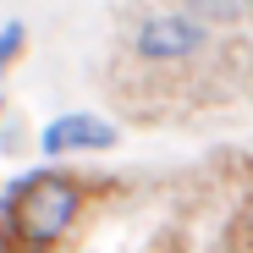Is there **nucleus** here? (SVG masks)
Segmentation results:
<instances>
[{
  "instance_id": "obj_1",
  "label": "nucleus",
  "mask_w": 253,
  "mask_h": 253,
  "mask_svg": "<svg viewBox=\"0 0 253 253\" xmlns=\"http://www.w3.org/2000/svg\"><path fill=\"white\" fill-rule=\"evenodd\" d=\"M0 215H6V226H11V237H17L22 248L44 253V248H55V242L77 226V215H83V187H77L72 176H61V171H39V176H28V182H17V187L6 193Z\"/></svg>"
},
{
  "instance_id": "obj_2",
  "label": "nucleus",
  "mask_w": 253,
  "mask_h": 253,
  "mask_svg": "<svg viewBox=\"0 0 253 253\" xmlns=\"http://www.w3.org/2000/svg\"><path fill=\"white\" fill-rule=\"evenodd\" d=\"M126 50H132L143 66H160V72H171V66H187L209 50V28L187 11H154L143 17L132 33H126Z\"/></svg>"
},
{
  "instance_id": "obj_3",
  "label": "nucleus",
  "mask_w": 253,
  "mask_h": 253,
  "mask_svg": "<svg viewBox=\"0 0 253 253\" xmlns=\"http://www.w3.org/2000/svg\"><path fill=\"white\" fill-rule=\"evenodd\" d=\"M121 132L110 121H99V116H88V110H72V116H55L44 132H39V149H44L50 160H61V154H83V149H110Z\"/></svg>"
},
{
  "instance_id": "obj_4",
  "label": "nucleus",
  "mask_w": 253,
  "mask_h": 253,
  "mask_svg": "<svg viewBox=\"0 0 253 253\" xmlns=\"http://www.w3.org/2000/svg\"><path fill=\"white\" fill-rule=\"evenodd\" d=\"M182 11L198 17L204 28H242L253 17V0H182Z\"/></svg>"
},
{
  "instance_id": "obj_5",
  "label": "nucleus",
  "mask_w": 253,
  "mask_h": 253,
  "mask_svg": "<svg viewBox=\"0 0 253 253\" xmlns=\"http://www.w3.org/2000/svg\"><path fill=\"white\" fill-rule=\"evenodd\" d=\"M22 39H28V28H22V22H6V28H0V72H6V66L22 55Z\"/></svg>"
},
{
  "instance_id": "obj_6",
  "label": "nucleus",
  "mask_w": 253,
  "mask_h": 253,
  "mask_svg": "<svg viewBox=\"0 0 253 253\" xmlns=\"http://www.w3.org/2000/svg\"><path fill=\"white\" fill-rule=\"evenodd\" d=\"M248 242H253V204H248Z\"/></svg>"
},
{
  "instance_id": "obj_7",
  "label": "nucleus",
  "mask_w": 253,
  "mask_h": 253,
  "mask_svg": "<svg viewBox=\"0 0 253 253\" xmlns=\"http://www.w3.org/2000/svg\"><path fill=\"white\" fill-rule=\"evenodd\" d=\"M0 110H6V99H0Z\"/></svg>"
}]
</instances>
